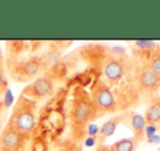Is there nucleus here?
Segmentation results:
<instances>
[{"label":"nucleus","mask_w":160,"mask_h":151,"mask_svg":"<svg viewBox=\"0 0 160 151\" xmlns=\"http://www.w3.org/2000/svg\"><path fill=\"white\" fill-rule=\"evenodd\" d=\"M38 102L20 94L13 105L12 113L8 120V126L12 127L19 133L30 136L36 124Z\"/></svg>","instance_id":"f257e3e1"},{"label":"nucleus","mask_w":160,"mask_h":151,"mask_svg":"<svg viewBox=\"0 0 160 151\" xmlns=\"http://www.w3.org/2000/svg\"><path fill=\"white\" fill-rule=\"evenodd\" d=\"M98 111L94 107L90 95L83 90H77L71 105L70 117L76 129H85L91 120L96 119Z\"/></svg>","instance_id":"f03ea898"},{"label":"nucleus","mask_w":160,"mask_h":151,"mask_svg":"<svg viewBox=\"0 0 160 151\" xmlns=\"http://www.w3.org/2000/svg\"><path fill=\"white\" fill-rule=\"evenodd\" d=\"M45 61L42 57L38 56H32L21 61H12L9 62L10 75L17 81L25 82V81L33 80L42 72L44 69Z\"/></svg>","instance_id":"7ed1b4c3"},{"label":"nucleus","mask_w":160,"mask_h":151,"mask_svg":"<svg viewBox=\"0 0 160 151\" xmlns=\"http://www.w3.org/2000/svg\"><path fill=\"white\" fill-rule=\"evenodd\" d=\"M91 101L98 114L114 113L118 110L115 95L112 92L111 88L103 80H99L91 91Z\"/></svg>","instance_id":"20e7f679"},{"label":"nucleus","mask_w":160,"mask_h":151,"mask_svg":"<svg viewBox=\"0 0 160 151\" xmlns=\"http://www.w3.org/2000/svg\"><path fill=\"white\" fill-rule=\"evenodd\" d=\"M54 92V81L48 76H42L34 79L30 82L24 89L22 90L21 94L27 98L31 99L38 102V100H43L48 98Z\"/></svg>","instance_id":"39448f33"},{"label":"nucleus","mask_w":160,"mask_h":151,"mask_svg":"<svg viewBox=\"0 0 160 151\" xmlns=\"http://www.w3.org/2000/svg\"><path fill=\"white\" fill-rule=\"evenodd\" d=\"M126 70L127 61L122 56L111 55L103 62V75L105 80L109 81V85L120 82L126 75Z\"/></svg>","instance_id":"423d86ee"},{"label":"nucleus","mask_w":160,"mask_h":151,"mask_svg":"<svg viewBox=\"0 0 160 151\" xmlns=\"http://www.w3.org/2000/svg\"><path fill=\"white\" fill-rule=\"evenodd\" d=\"M29 136L6 125L0 135V151H21Z\"/></svg>","instance_id":"0eeeda50"},{"label":"nucleus","mask_w":160,"mask_h":151,"mask_svg":"<svg viewBox=\"0 0 160 151\" xmlns=\"http://www.w3.org/2000/svg\"><path fill=\"white\" fill-rule=\"evenodd\" d=\"M137 85L146 93H152L160 88V78L149 68L147 62L137 71Z\"/></svg>","instance_id":"6e6552de"},{"label":"nucleus","mask_w":160,"mask_h":151,"mask_svg":"<svg viewBox=\"0 0 160 151\" xmlns=\"http://www.w3.org/2000/svg\"><path fill=\"white\" fill-rule=\"evenodd\" d=\"M146 125V119L140 114L132 113L131 115H128V126L133 131V138L137 144L144 139Z\"/></svg>","instance_id":"1a4fd4ad"},{"label":"nucleus","mask_w":160,"mask_h":151,"mask_svg":"<svg viewBox=\"0 0 160 151\" xmlns=\"http://www.w3.org/2000/svg\"><path fill=\"white\" fill-rule=\"evenodd\" d=\"M123 118H124V115L112 117V118H110L109 120H107V122L100 127L99 133H98V139H97L98 146L104 144V142L107 141L108 138L111 137V136L114 134L116 127L123 122Z\"/></svg>","instance_id":"9d476101"},{"label":"nucleus","mask_w":160,"mask_h":151,"mask_svg":"<svg viewBox=\"0 0 160 151\" xmlns=\"http://www.w3.org/2000/svg\"><path fill=\"white\" fill-rule=\"evenodd\" d=\"M137 142L133 137L123 138L112 144H101L97 147V151H135Z\"/></svg>","instance_id":"9b49d317"},{"label":"nucleus","mask_w":160,"mask_h":151,"mask_svg":"<svg viewBox=\"0 0 160 151\" xmlns=\"http://www.w3.org/2000/svg\"><path fill=\"white\" fill-rule=\"evenodd\" d=\"M145 119H146L147 125H156L160 122V99L153 98L151 102L149 103L148 107L145 113Z\"/></svg>","instance_id":"f8f14e48"},{"label":"nucleus","mask_w":160,"mask_h":151,"mask_svg":"<svg viewBox=\"0 0 160 151\" xmlns=\"http://www.w3.org/2000/svg\"><path fill=\"white\" fill-rule=\"evenodd\" d=\"M147 65L160 78V47L155 46L152 49H150Z\"/></svg>","instance_id":"ddd939ff"},{"label":"nucleus","mask_w":160,"mask_h":151,"mask_svg":"<svg viewBox=\"0 0 160 151\" xmlns=\"http://www.w3.org/2000/svg\"><path fill=\"white\" fill-rule=\"evenodd\" d=\"M135 44L137 45L138 47L144 48V49H152L153 47L156 46V45L153 44L152 42H150V41H136Z\"/></svg>","instance_id":"4468645a"},{"label":"nucleus","mask_w":160,"mask_h":151,"mask_svg":"<svg viewBox=\"0 0 160 151\" xmlns=\"http://www.w3.org/2000/svg\"><path fill=\"white\" fill-rule=\"evenodd\" d=\"M7 83V80H6V72L5 69H3L2 62L0 60V85H5Z\"/></svg>","instance_id":"2eb2a0df"},{"label":"nucleus","mask_w":160,"mask_h":151,"mask_svg":"<svg viewBox=\"0 0 160 151\" xmlns=\"http://www.w3.org/2000/svg\"><path fill=\"white\" fill-rule=\"evenodd\" d=\"M8 88V83H5V85H0V101H1V98L3 96V94L6 93Z\"/></svg>","instance_id":"dca6fc26"},{"label":"nucleus","mask_w":160,"mask_h":151,"mask_svg":"<svg viewBox=\"0 0 160 151\" xmlns=\"http://www.w3.org/2000/svg\"><path fill=\"white\" fill-rule=\"evenodd\" d=\"M3 109H5V104H3L2 101H0V126H1V120H2Z\"/></svg>","instance_id":"f3484780"},{"label":"nucleus","mask_w":160,"mask_h":151,"mask_svg":"<svg viewBox=\"0 0 160 151\" xmlns=\"http://www.w3.org/2000/svg\"><path fill=\"white\" fill-rule=\"evenodd\" d=\"M158 151H160V149H159V150H158Z\"/></svg>","instance_id":"a211bd4d"}]
</instances>
